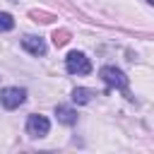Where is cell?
<instances>
[{"instance_id":"obj_1","label":"cell","mask_w":154,"mask_h":154,"mask_svg":"<svg viewBox=\"0 0 154 154\" xmlns=\"http://www.w3.org/2000/svg\"><path fill=\"white\" fill-rule=\"evenodd\" d=\"M65 67H67V72L70 75H89L91 72V63H89V58L84 55V53H70L67 58H65Z\"/></svg>"},{"instance_id":"obj_2","label":"cell","mask_w":154,"mask_h":154,"mask_svg":"<svg viewBox=\"0 0 154 154\" xmlns=\"http://www.w3.org/2000/svg\"><path fill=\"white\" fill-rule=\"evenodd\" d=\"M24 96H26L24 89H19V87H5L0 91V103L5 108H17L19 103H24Z\"/></svg>"},{"instance_id":"obj_3","label":"cell","mask_w":154,"mask_h":154,"mask_svg":"<svg viewBox=\"0 0 154 154\" xmlns=\"http://www.w3.org/2000/svg\"><path fill=\"white\" fill-rule=\"evenodd\" d=\"M101 79L108 87H116V89H125L128 87V77L118 67H101Z\"/></svg>"},{"instance_id":"obj_4","label":"cell","mask_w":154,"mask_h":154,"mask_svg":"<svg viewBox=\"0 0 154 154\" xmlns=\"http://www.w3.org/2000/svg\"><path fill=\"white\" fill-rule=\"evenodd\" d=\"M48 128H51V123H48L46 116H29V120H26V132H29L31 137H43V135H48Z\"/></svg>"},{"instance_id":"obj_5","label":"cell","mask_w":154,"mask_h":154,"mask_svg":"<svg viewBox=\"0 0 154 154\" xmlns=\"http://www.w3.org/2000/svg\"><path fill=\"white\" fill-rule=\"evenodd\" d=\"M22 46H24L29 53H34V55H43V53H46V43H43V38H38V36H24V38H22Z\"/></svg>"},{"instance_id":"obj_6","label":"cell","mask_w":154,"mask_h":154,"mask_svg":"<svg viewBox=\"0 0 154 154\" xmlns=\"http://www.w3.org/2000/svg\"><path fill=\"white\" fill-rule=\"evenodd\" d=\"M55 116H58V120L65 123V125L77 123V113H75L72 108H67V106H58V108H55Z\"/></svg>"},{"instance_id":"obj_7","label":"cell","mask_w":154,"mask_h":154,"mask_svg":"<svg viewBox=\"0 0 154 154\" xmlns=\"http://www.w3.org/2000/svg\"><path fill=\"white\" fill-rule=\"evenodd\" d=\"M89 99H91V89L79 87V89L72 91V101H75V103H89Z\"/></svg>"},{"instance_id":"obj_8","label":"cell","mask_w":154,"mask_h":154,"mask_svg":"<svg viewBox=\"0 0 154 154\" xmlns=\"http://www.w3.org/2000/svg\"><path fill=\"white\" fill-rule=\"evenodd\" d=\"M12 26H14V19L7 12H0V31H10Z\"/></svg>"},{"instance_id":"obj_9","label":"cell","mask_w":154,"mask_h":154,"mask_svg":"<svg viewBox=\"0 0 154 154\" xmlns=\"http://www.w3.org/2000/svg\"><path fill=\"white\" fill-rule=\"evenodd\" d=\"M53 41H55V46H65L67 43V31H55Z\"/></svg>"},{"instance_id":"obj_10","label":"cell","mask_w":154,"mask_h":154,"mask_svg":"<svg viewBox=\"0 0 154 154\" xmlns=\"http://www.w3.org/2000/svg\"><path fill=\"white\" fill-rule=\"evenodd\" d=\"M147 2H154V0H147Z\"/></svg>"}]
</instances>
